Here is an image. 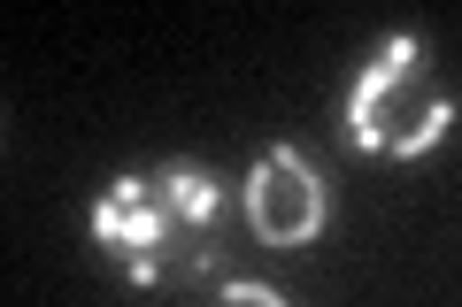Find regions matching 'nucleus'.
Returning a JSON list of instances; mask_svg holds the SVG:
<instances>
[{"label":"nucleus","mask_w":462,"mask_h":307,"mask_svg":"<svg viewBox=\"0 0 462 307\" xmlns=\"http://www.w3.org/2000/svg\"><path fill=\"white\" fill-rule=\"evenodd\" d=\"M224 215H231L224 177L170 162V169L116 177L93 208V239L124 261L132 284H193L224 254Z\"/></svg>","instance_id":"1"},{"label":"nucleus","mask_w":462,"mask_h":307,"mask_svg":"<svg viewBox=\"0 0 462 307\" xmlns=\"http://www.w3.org/2000/svg\"><path fill=\"white\" fill-rule=\"evenodd\" d=\"M447 115H455V100H447L439 69H431V54L416 47V39H385L378 62L355 77V93H346V131H355V146L363 154H385V162H409V154H424V146H439Z\"/></svg>","instance_id":"2"},{"label":"nucleus","mask_w":462,"mask_h":307,"mask_svg":"<svg viewBox=\"0 0 462 307\" xmlns=\"http://www.w3.org/2000/svg\"><path fill=\"white\" fill-rule=\"evenodd\" d=\"M247 223L263 246H309L324 230V177L300 162L293 146H270L247 177Z\"/></svg>","instance_id":"3"},{"label":"nucleus","mask_w":462,"mask_h":307,"mask_svg":"<svg viewBox=\"0 0 462 307\" xmlns=\"http://www.w3.org/2000/svg\"><path fill=\"white\" fill-rule=\"evenodd\" d=\"M208 307H285V300H278L270 284H224V292H216Z\"/></svg>","instance_id":"4"}]
</instances>
